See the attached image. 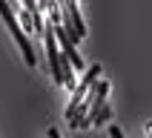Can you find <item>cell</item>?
Wrapping results in <instances>:
<instances>
[{"instance_id":"obj_1","label":"cell","mask_w":152,"mask_h":138,"mask_svg":"<svg viewBox=\"0 0 152 138\" xmlns=\"http://www.w3.org/2000/svg\"><path fill=\"white\" fill-rule=\"evenodd\" d=\"M0 15H3V20H6L9 32L15 34L17 46L23 49V58H26V63H29V66H34V52H32V46H29V40H26V34H23V29H20V23H17V15L12 12V9H9V3H6V0H0Z\"/></svg>"},{"instance_id":"obj_2","label":"cell","mask_w":152,"mask_h":138,"mask_svg":"<svg viewBox=\"0 0 152 138\" xmlns=\"http://www.w3.org/2000/svg\"><path fill=\"white\" fill-rule=\"evenodd\" d=\"M98 78H101V66L95 63V66H92V69H89V72L83 75V81H80V84L75 86V92H72V101H69V109H66V118H69V121L75 118V112H77V106H80V101L86 98V92L92 89V84L98 81Z\"/></svg>"},{"instance_id":"obj_3","label":"cell","mask_w":152,"mask_h":138,"mask_svg":"<svg viewBox=\"0 0 152 138\" xmlns=\"http://www.w3.org/2000/svg\"><path fill=\"white\" fill-rule=\"evenodd\" d=\"M60 6H63V26H66V32H72V37L75 40H80L86 34V23L83 17H80V12H77V0H60Z\"/></svg>"},{"instance_id":"obj_4","label":"cell","mask_w":152,"mask_h":138,"mask_svg":"<svg viewBox=\"0 0 152 138\" xmlns=\"http://www.w3.org/2000/svg\"><path fill=\"white\" fill-rule=\"evenodd\" d=\"M106 92H109V84H106V81H98V84H95V101H92V109H89V124H92L95 115L103 109V104H106Z\"/></svg>"},{"instance_id":"obj_5","label":"cell","mask_w":152,"mask_h":138,"mask_svg":"<svg viewBox=\"0 0 152 138\" xmlns=\"http://www.w3.org/2000/svg\"><path fill=\"white\" fill-rule=\"evenodd\" d=\"M109 115H112V106H106V104H103V109L95 115V121H92V124H103V121L109 118Z\"/></svg>"},{"instance_id":"obj_6","label":"cell","mask_w":152,"mask_h":138,"mask_svg":"<svg viewBox=\"0 0 152 138\" xmlns=\"http://www.w3.org/2000/svg\"><path fill=\"white\" fill-rule=\"evenodd\" d=\"M109 138H124V132H121L118 127H112V129H109Z\"/></svg>"},{"instance_id":"obj_7","label":"cell","mask_w":152,"mask_h":138,"mask_svg":"<svg viewBox=\"0 0 152 138\" xmlns=\"http://www.w3.org/2000/svg\"><path fill=\"white\" fill-rule=\"evenodd\" d=\"M49 138H60V135H58V129H49Z\"/></svg>"},{"instance_id":"obj_8","label":"cell","mask_w":152,"mask_h":138,"mask_svg":"<svg viewBox=\"0 0 152 138\" xmlns=\"http://www.w3.org/2000/svg\"><path fill=\"white\" fill-rule=\"evenodd\" d=\"M146 129H149V135H152V124H149V127H146Z\"/></svg>"}]
</instances>
